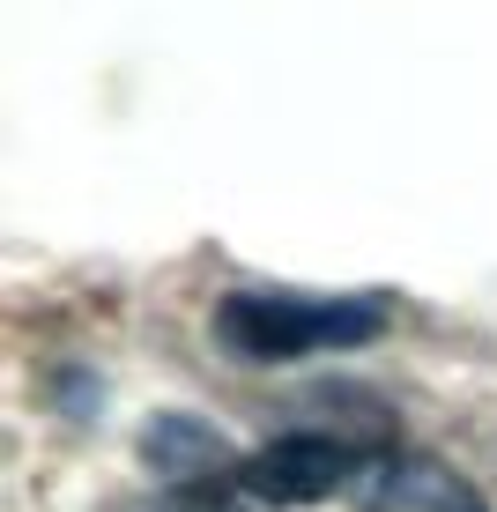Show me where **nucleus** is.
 <instances>
[{"label": "nucleus", "instance_id": "nucleus-1", "mask_svg": "<svg viewBox=\"0 0 497 512\" xmlns=\"http://www.w3.org/2000/svg\"><path fill=\"white\" fill-rule=\"evenodd\" d=\"M386 327L379 297H268V290H230L216 305V342L253 364H290L312 349H357Z\"/></svg>", "mask_w": 497, "mask_h": 512}, {"label": "nucleus", "instance_id": "nucleus-2", "mask_svg": "<svg viewBox=\"0 0 497 512\" xmlns=\"http://www.w3.org/2000/svg\"><path fill=\"white\" fill-rule=\"evenodd\" d=\"M364 461H371V453L349 446V438L290 431V438H275V446L230 461L223 490H230V498H260V505H319V498H334V490H357Z\"/></svg>", "mask_w": 497, "mask_h": 512}, {"label": "nucleus", "instance_id": "nucleus-3", "mask_svg": "<svg viewBox=\"0 0 497 512\" xmlns=\"http://www.w3.org/2000/svg\"><path fill=\"white\" fill-rule=\"evenodd\" d=\"M349 498L371 512H490L446 461H423V453H371Z\"/></svg>", "mask_w": 497, "mask_h": 512}, {"label": "nucleus", "instance_id": "nucleus-4", "mask_svg": "<svg viewBox=\"0 0 497 512\" xmlns=\"http://www.w3.org/2000/svg\"><path fill=\"white\" fill-rule=\"evenodd\" d=\"M179 512H238V505H179Z\"/></svg>", "mask_w": 497, "mask_h": 512}]
</instances>
